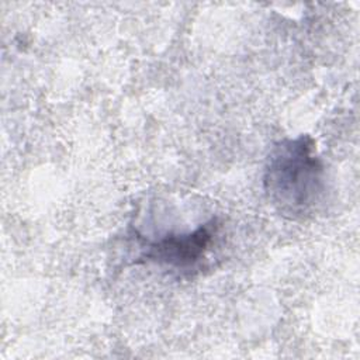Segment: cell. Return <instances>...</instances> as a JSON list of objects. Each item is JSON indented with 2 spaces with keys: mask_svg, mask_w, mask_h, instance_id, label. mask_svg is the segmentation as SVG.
Masks as SVG:
<instances>
[{
  "mask_svg": "<svg viewBox=\"0 0 360 360\" xmlns=\"http://www.w3.org/2000/svg\"><path fill=\"white\" fill-rule=\"evenodd\" d=\"M263 188L276 211L290 219L315 212L325 193V167L309 135L278 141L270 150Z\"/></svg>",
  "mask_w": 360,
  "mask_h": 360,
  "instance_id": "cell-1",
  "label": "cell"
},
{
  "mask_svg": "<svg viewBox=\"0 0 360 360\" xmlns=\"http://www.w3.org/2000/svg\"><path fill=\"white\" fill-rule=\"evenodd\" d=\"M218 228V221L212 218L193 232L166 235L158 240L146 242L143 257L177 270H190L204 259L214 243Z\"/></svg>",
  "mask_w": 360,
  "mask_h": 360,
  "instance_id": "cell-2",
  "label": "cell"
}]
</instances>
